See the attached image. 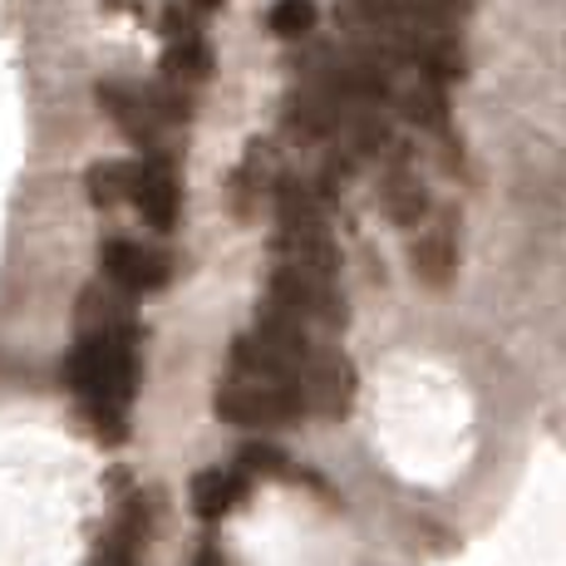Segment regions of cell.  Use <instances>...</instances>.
Returning a JSON list of instances; mask_svg holds the SVG:
<instances>
[{
    "label": "cell",
    "mask_w": 566,
    "mask_h": 566,
    "mask_svg": "<svg viewBox=\"0 0 566 566\" xmlns=\"http://www.w3.org/2000/svg\"><path fill=\"white\" fill-rule=\"evenodd\" d=\"M64 385L104 443L128 439V409L138 399V321L99 286L80 296V340L64 360Z\"/></svg>",
    "instance_id": "1"
},
{
    "label": "cell",
    "mask_w": 566,
    "mask_h": 566,
    "mask_svg": "<svg viewBox=\"0 0 566 566\" xmlns=\"http://www.w3.org/2000/svg\"><path fill=\"white\" fill-rule=\"evenodd\" d=\"M345 45L375 60L385 74L413 70L419 84L463 80L468 54L453 35V20L423 0H345L340 6Z\"/></svg>",
    "instance_id": "2"
},
{
    "label": "cell",
    "mask_w": 566,
    "mask_h": 566,
    "mask_svg": "<svg viewBox=\"0 0 566 566\" xmlns=\"http://www.w3.org/2000/svg\"><path fill=\"white\" fill-rule=\"evenodd\" d=\"M315 360V345H311V331L286 315L256 311V325L242 331L232 340V375L242 379H266V385H296L301 389V375L311 369Z\"/></svg>",
    "instance_id": "3"
},
{
    "label": "cell",
    "mask_w": 566,
    "mask_h": 566,
    "mask_svg": "<svg viewBox=\"0 0 566 566\" xmlns=\"http://www.w3.org/2000/svg\"><path fill=\"white\" fill-rule=\"evenodd\" d=\"M296 70H301V80H306V90L325 94V99L355 104V108H385L399 99L395 74H385L375 60H365V54L350 45L315 50L306 60H296Z\"/></svg>",
    "instance_id": "4"
},
{
    "label": "cell",
    "mask_w": 566,
    "mask_h": 566,
    "mask_svg": "<svg viewBox=\"0 0 566 566\" xmlns=\"http://www.w3.org/2000/svg\"><path fill=\"white\" fill-rule=\"evenodd\" d=\"M94 94H99V108L114 118L118 134H124L128 144H138L144 154H168V148H163V128L188 118V94L168 90V84H163V90H138V84L104 80Z\"/></svg>",
    "instance_id": "5"
},
{
    "label": "cell",
    "mask_w": 566,
    "mask_h": 566,
    "mask_svg": "<svg viewBox=\"0 0 566 566\" xmlns=\"http://www.w3.org/2000/svg\"><path fill=\"white\" fill-rule=\"evenodd\" d=\"M212 413L232 429H291V423L306 419V399H301L296 385H266V379H242L227 375L222 385L212 389Z\"/></svg>",
    "instance_id": "6"
},
{
    "label": "cell",
    "mask_w": 566,
    "mask_h": 566,
    "mask_svg": "<svg viewBox=\"0 0 566 566\" xmlns=\"http://www.w3.org/2000/svg\"><path fill=\"white\" fill-rule=\"evenodd\" d=\"M266 311L286 315L296 325H340L345 321V296L335 291V281L306 276V271H286L271 266L266 276Z\"/></svg>",
    "instance_id": "7"
},
{
    "label": "cell",
    "mask_w": 566,
    "mask_h": 566,
    "mask_svg": "<svg viewBox=\"0 0 566 566\" xmlns=\"http://www.w3.org/2000/svg\"><path fill=\"white\" fill-rule=\"evenodd\" d=\"M128 202L138 207L154 232H172L182 212V188H178V168H172L168 154H144L134 158V188H128Z\"/></svg>",
    "instance_id": "8"
},
{
    "label": "cell",
    "mask_w": 566,
    "mask_h": 566,
    "mask_svg": "<svg viewBox=\"0 0 566 566\" xmlns=\"http://www.w3.org/2000/svg\"><path fill=\"white\" fill-rule=\"evenodd\" d=\"M207 74H212V45H207V35L198 30V20L168 10L163 15V80H168V90L188 94Z\"/></svg>",
    "instance_id": "9"
},
{
    "label": "cell",
    "mask_w": 566,
    "mask_h": 566,
    "mask_svg": "<svg viewBox=\"0 0 566 566\" xmlns=\"http://www.w3.org/2000/svg\"><path fill=\"white\" fill-rule=\"evenodd\" d=\"M99 266H104L108 286L128 291V296H144V291L168 286V276H172V261L163 256L158 247L128 242V237H108L99 247Z\"/></svg>",
    "instance_id": "10"
},
{
    "label": "cell",
    "mask_w": 566,
    "mask_h": 566,
    "mask_svg": "<svg viewBox=\"0 0 566 566\" xmlns=\"http://www.w3.org/2000/svg\"><path fill=\"white\" fill-rule=\"evenodd\" d=\"M355 389H360V375L345 355L335 350H315L311 369L301 375V399H306V413H321V419H345L355 409Z\"/></svg>",
    "instance_id": "11"
},
{
    "label": "cell",
    "mask_w": 566,
    "mask_h": 566,
    "mask_svg": "<svg viewBox=\"0 0 566 566\" xmlns=\"http://www.w3.org/2000/svg\"><path fill=\"white\" fill-rule=\"evenodd\" d=\"M271 252H276V266L306 271V276L335 281V271H340V252H335V237H331V227L325 222H315V227H276V232H271Z\"/></svg>",
    "instance_id": "12"
},
{
    "label": "cell",
    "mask_w": 566,
    "mask_h": 566,
    "mask_svg": "<svg viewBox=\"0 0 566 566\" xmlns=\"http://www.w3.org/2000/svg\"><path fill=\"white\" fill-rule=\"evenodd\" d=\"M409 271L423 286L443 291L459 271V237H453V217H439L433 227H419V237L409 242Z\"/></svg>",
    "instance_id": "13"
},
{
    "label": "cell",
    "mask_w": 566,
    "mask_h": 566,
    "mask_svg": "<svg viewBox=\"0 0 566 566\" xmlns=\"http://www.w3.org/2000/svg\"><path fill=\"white\" fill-rule=\"evenodd\" d=\"M247 493H252V478H247L237 463L202 468V473L192 478V488H188L192 513H198L202 522H222L227 513H237V507L247 503Z\"/></svg>",
    "instance_id": "14"
},
{
    "label": "cell",
    "mask_w": 566,
    "mask_h": 566,
    "mask_svg": "<svg viewBox=\"0 0 566 566\" xmlns=\"http://www.w3.org/2000/svg\"><path fill=\"white\" fill-rule=\"evenodd\" d=\"M379 202H385V217L395 227H405V232H413V227L429 217V192H423L419 172L409 168V163H395V168L385 172V188H379Z\"/></svg>",
    "instance_id": "15"
},
{
    "label": "cell",
    "mask_w": 566,
    "mask_h": 566,
    "mask_svg": "<svg viewBox=\"0 0 566 566\" xmlns=\"http://www.w3.org/2000/svg\"><path fill=\"white\" fill-rule=\"evenodd\" d=\"M144 537H148V513L144 503H128L124 513H118V522L108 527L104 547H99V562L94 566H138V557H144Z\"/></svg>",
    "instance_id": "16"
},
{
    "label": "cell",
    "mask_w": 566,
    "mask_h": 566,
    "mask_svg": "<svg viewBox=\"0 0 566 566\" xmlns=\"http://www.w3.org/2000/svg\"><path fill=\"white\" fill-rule=\"evenodd\" d=\"M128 188H134V163H128V158L90 163V172H84V192H90L94 207H118V202H128Z\"/></svg>",
    "instance_id": "17"
},
{
    "label": "cell",
    "mask_w": 566,
    "mask_h": 566,
    "mask_svg": "<svg viewBox=\"0 0 566 566\" xmlns=\"http://www.w3.org/2000/svg\"><path fill=\"white\" fill-rule=\"evenodd\" d=\"M399 108H405V118L409 124H419V128H449V99H443V90L439 84H413L409 94H399L395 99Z\"/></svg>",
    "instance_id": "18"
},
{
    "label": "cell",
    "mask_w": 566,
    "mask_h": 566,
    "mask_svg": "<svg viewBox=\"0 0 566 566\" xmlns=\"http://www.w3.org/2000/svg\"><path fill=\"white\" fill-rule=\"evenodd\" d=\"M266 30L276 40H301L315 30V0H276L266 10Z\"/></svg>",
    "instance_id": "19"
},
{
    "label": "cell",
    "mask_w": 566,
    "mask_h": 566,
    "mask_svg": "<svg viewBox=\"0 0 566 566\" xmlns=\"http://www.w3.org/2000/svg\"><path fill=\"white\" fill-rule=\"evenodd\" d=\"M237 468H242L252 483H256V478H291V473H296L291 459L276 449V443H247V449L237 453Z\"/></svg>",
    "instance_id": "20"
},
{
    "label": "cell",
    "mask_w": 566,
    "mask_h": 566,
    "mask_svg": "<svg viewBox=\"0 0 566 566\" xmlns=\"http://www.w3.org/2000/svg\"><path fill=\"white\" fill-rule=\"evenodd\" d=\"M192 566H227V557H222V547H212V542H202V547H198V557H192Z\"/></svg>",
    "instance_id": "21"
},
{
    "label": "cell",
    "mask_w": 566,
    "mask_h": 566,
    "mask_svg": "<svg viewBox=\"0 0 566 566\" xmlns=\"http://www.w3.org/2000/svg\"><path fill=\"white\" fill-rule=\"evenodd\" d=\"M423 6L443 10V15H449V20H453V15H463V10H468V6H473V0H423Z\"/></svg>",
    "instance_id": "22"
},
{
    "label": "cell",
    "mask_w": 566,
    "mask_h": 566,
    "mask_svg": "<svg viewBox=\"0 0 566 566\" xmlns=\"http://www.w3.org/2000/svg\"><path fill=\"white\" fill-rule=\"evenodd\" d=\"M192 6H202V10H222L227 0H192Z\"/></svg>",
    "instance_id": "23"
}]
</instances>
